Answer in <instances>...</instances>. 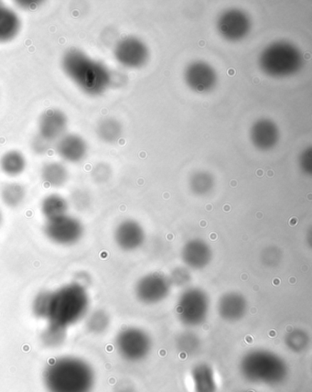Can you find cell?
Returning a JSON list of instances; mask_svg holds the SVG:
<instances>
[{"mask_svg":"<svg viewBox=\"0 0 312 392\" xmlns=\"http://www.w3.org/2000/svg\"><path fill=\"white\" fill-rule=\"evenodd\" d=\"M43 381L47 392H93L96 375L94 368L85 359L63 356L47 363Z\"/></svg>","mask_w":312,"mask_h":392,"instance_id":"obj_1","label":"cell"},{"mask_svg":"<svg viewBox=\"0 0 312 392\" xmlns=\"http://www.w3.org/2000/svg\"><path fill=\"white\" fill-rule=\"evenodd\" d=\"M61 64L67 77L85 94L102 95L110 85V73L104 64L77 48L67 50Z\"/></svg>","mask_w":312,"mask_h":392,"instance_id":"obj_2","label":"cell"},{"mask_svg":"<svg viewBox=\"0 0 312 392\" xmlns=\"http://www.w3.org/2000/svg\"><path fill=\"white\" fill-rule=\"evenodd\" d=\"M89 307L88 289L71 282L51 292L46 321L48 324L68 329L88 316Z\"/></svg>","mask_w":312,"mask_h":392,"instance_id":"obj_3","label":"cell"},{"mask_svg":"<svg viewBox=\"0 0 312 392\" xmlns=\"http://www.w3.org/2000/svg\"><path fill=\"white\" fill-rule=\"evenodd\" d=\"M241 376L249 383L278 386L288 376L287 362L276 353L266 349H253L239 362Z\"/></svg>","mask_w":312,"mask_h":392,"instance_id":"obj_4","label":"cell"},{"mask_svg":"<svg viewBox=\"0 0 312 392\" xmlns=\"http://www.w3.org/2000/svg\"><path fill=\"white\" fill-rule=\"evenodd\" d=\"M301 64L300 51L287 43L270 45L260 57L264 72L275 77L291 76L301 68Z\"/></svg>","mask_w":312,"mask_h":392,"instance_id":"obj_5","label":"cell"},{"mask_svg":"<svg viewBox=\"0 0 312 392\" xmlns=\"http://www.w3.org/2000/svg\"><path fill=\"white\" fill-rule=\"evenodd\" d=\"M211 301L200 288H189L182 292L177 304L179 320L188 327H197L207 320Z\"/></svg>","mask_w":312,"mask_h":392,"instance_id":"obj_6","label":"cell"},{"mask_svg":"<svg viewBox=\"0 0 312 392\" xmlns=\"http://www.w3.org/2000/svg\"><path fill=\"white\" fill-rule=\"evenodd\" d=\"M115 349L124 361L131 363L143 361L152 351V339L146 331L138 327H127L118 334Z\"/></svg>","mask_w":312,"mask_h":392,"instance_id":"obj_7","label":"cell"},{"mask_svg":"<svg viewBox=\"0 0 312 392\" xmlns=\"http://www.w3.org/2000/svg\"><path fill=\"white\" fill-rule=\"evenodd\" d=\"M43 232L51 242L68 247L76 245L82 239L85 227L78 218L66 215L56 220H46Z\"/></svg>","mask_w":312,"mask_h":392,"instance_id":"obj_8","label":"cell"},{"mask_svg":"<svg viewBox=\"0 0 312 392\" xmlns=\"http://www.w3.org/2000/svg\"><path fill=\"white\" fill-rule=\"evenodd\" d=\"M172 282L162 272H152L138 279L135 294L141 304L154 305L168 298L172 290Z\"/></svg>","mask_w":312,"mask_h":392,"instance_id":"obj_9","label":"cell"},{"mask_svg":"<svg viewBox=\"0 0 312 392\" xmlns=\"http://www.w3.org/2000/svg\"><path fill=\"white\" fill-rule=\"evenodd\" d=\"M38 128V134L44 140L51 143H56L67 133L68 118L60 109H48L41 115Z\"/></svg>","mask_w":312,"mask_h":392,"instance_id":"obj_10","label":"cell"},{"mask_svg":"<svg viewBox=\"0 0 312 392\" xmlns=\"http://www.w3.org/2000/svg\"><path fill=\"white\" fill-rule=\"evenodd\" d=\"M146 234L142 226L136 220L120 222L114 231V239L123 252H135L143 245Z\"/></svg>","mask_w":312,"mask_h":392,"instance_id":"obj_11","label":"cell"},{"mask_svg":"<svg viewBox=\"0 0 312 392\" xmlns=\"http://www.w3.org/2000/svg\"><path fill=\"white\" fill-rule=\"evenodd\" d=\"M218 29L222 36L229 41H239L246 37L250 29L249 19L246 13L237 9L224 12L219 19Z\"/></svg>","mask_w":312,"mask_h":392,"instance_id":"obj_12","label":"cell"},{"mask_svg":"<svg viewBox=\"0 0 312 392\" xmlns=\"http://www.w3.org/2000/svg\"><path fill=\"white\" fill-rule=\"evenodd\" d=\"M217 308L221 319L228 323H236L246 316L249 304L240 292H229L219 298Z\"/></svg>","mask_w":312,"mask_h":392,"instance_id":"obj_13","label":"cell"},{"mask_svg":"<svg viewBox=\"0 0 312 392\" xmlns=\"http://www.w3.org/2000/svg\"><path fill=\"white\" fill-rule=\"evenodd\" d=\"M217 73L207 63H192L185 71V81L189 88L195 92L210 91L217 83Z\"/></svg>","mask_w":312,"mask_h":392,"instance_id":"obj_14","label":"cell"},{"mask_svg":"<svg viewBox=\"0 0 312 392\" xmlns=\"http://www.w3.org/2000/svg\"><path fill=\"white\" fill-rule=\"evenodd\" d=\"M56 150L58 155L64 162L78 163L88 155V145L80 135L66 133L56 141Z\"/></svg>","mask_w":312,"mask_h":392,"instance_id":"obj_15","label":"cell"},{"mask_svg":"<svg viewBox=\"0 0 312 392\" xmlns=\"http://www.w3.org/2000/svg\"><path fill=\"white\" fill-rule=\"evenodd\" d=\"M182 259L185 265L192 269H202L210 264L212 259V247L207 241L192 239L182 247Z\"/></svg>","mask_w":312,"mask_h":392,"instance_id":"obj_16","label":"cell"},{"mask_svg":"<svg viewBox=\"0 0 312 392\" xmlns=\"http://www.w3.org/2000/svg\"><path fill=\"white\" fill-rule=\"evenodd\" d=\"M115 56L125 66L137 67L145 63L147 50L137 38H127L119 41L115 46Z\"/></svg>","mask_w":312,"mask_h":392,"instance_id":"obj_17","label":"cell"},{"mask_svg":"<svg viewBox=\"0 0 312 392\" xmlns=\"http://www.w3.org/2000/svg\"><path fill=\"white\" fill-rule=\"evenodd\" d=\"M250 136L253 145L257 149L269 150L278 143L279 130L274 122L260 120L253 125Z\"/></svg>","mask_w":312,"mask_h":392,"instance_id":"obj_18","label":"cell"},{"mask_svg":"<svg viewBox=\"0 0 312 392\" xmlns=\"http://www.w3.org/2000/svg\"><path fill=\"white\" fill-rule=\"evenodd\" d=\"M194 392H217L218 383L214 368L207 363H199L191 369Z\"/></svg>","mask_w":312,"mask_h":392,"instance_id":"obj_19","label":"cell"},{"mask_svg":"<svg viewBox=\"0 0 312 392\" xmlns=\"http://www.w3.org/2000/svg\"><path fill=\"white\" fill-rule=\"evenodd\" d=\"M21 30V21L17 13L4 4L0 6V43L14 40Z\"/></svg>","mask_w":312,"mask_h":392,"instance_id":"obj_20","label":"cell"},{"mask_svg":"<svg viewBox=\"0 0 312 392\" xmlns=\"http://www.w3.org/2000/svg\"><path fill=\"white\" fill-rule=\"evenodd\" d=\"M41 176L49 187L61 188L68 182L69 171L63 163L48 162L41 168Z\"/></svg>","mask_w":312,"mask_h":392,"instance_id":"obj_21","label":"cell"},{"mask_svg":"<svg viewBox=\"0 0 312 392\" xmlns=\"http://www.w3.org/2000/svg\"><path fill=\"white\" fill-rule=\"evenodd\" d=\"M69 202L63 196L58 194H51L43 199L41 204V211L46 220L68 215Z\"/></svg>","mask_w":312,"mask_h":392,"instance_id":"obj_22","label":"cell"},{"mask_svg":"<svg viewBox=\"0 0 312 392\" xmlns=\"http://www.w3.org/2000/svg\"><path fill=\"white\" fill-rule=\"evenodd\" d=\"M27 167V160L24 154L19 150H9L3 154L0 159V169L1 171L11 177H17L24 173Z\"/></svg>","mask_w":312,"mask_h":392,"instance_id":"obj_23","label":"cell"},{"mask_svg":"<svg viewBox=\"0 0 312 392\" xmlns=\"http://www.w3.org/2000/svg\"><path fill=\"white\" fill-rule=\"evenodd\" d=\"M26 189L19 182H8L0 190V198L3 204L9 208H17L24 204L26 198Z\"/></svg>","mask_w":312,"mask_h":392,"instance_id":"obj_24","label":"cell"},{"mask_svg":"<svg viewBox=\"0 0 312 392\" xmlns=\"http://www.w3.org/2000/svg\"><path fill=\"white\" fill-rule=\"evenodd\" d=\"M110 323L109 314L105 310L98 309L86 316L85 327L90 334L98 336L106 332Z\"/></svg>","mask_w":312,"mask_h":392,"instance_id":"obj_25","label":"cell"},{"mask_svg":"<svg viewBox=\"0 0 312 392\" xmlns=\"http://www.w3.org/2000/svg\"><path fill=\"white\" fill-rule=\"evenodd\" d=\"M67 339V329L48 324L41 333V342L47 349H58L62 346Z\"/></svg>","mask_w":312,"mask_h":392,"instance_id":"obj_26","label":"cell"},{"mask_svg":"<svg viewBox=\"0 0 312 392\" xmlns=\"http://www.w3.org/2000/svg\"><path fill=\"white\" fill-rule=\"evenodd\" d=\"M189 184V188L194 195L198 196L207 195L214 188V179L211 173L197 172L192 175Z\"/></svg>","mask_w":312,"mask_h":392,"instance_id":"obj_27","label":"cell"},{"mask_svg":"<svg viewBox=\"0 0 312 392\" xmlns=\"http://www.w3.org/2000/svg\"><path fill=\"white\" fill-rule=\"evenodd\" d=\"M96 133L105 143H114L120 138L122 128L117 120L108 118L98 124Z\"/></svg>","mask_w":312,"mask_h":392,"instance_id":"obj_28","label":"cell"},{"mask_svg":"<svg viewBox=\"0 0 312 392\" xmlns=\"http://www.w3.org/2000/svg\"><path fill=\"white\" fill-rule=\"evenodd\" d=\"M285 343L291 351L300 354L308 349L311 339L306 331L295 329L286 336Z\"/></svg>","mask_w":312,"mask_h":392,"instance_id":"obj_29","label":"cell"},{"mask_svg":"<svg viewBox=\"0 0 312 392\" xmlns=\"http://www.w3.org/2000/svg\"><path fill=\"white\" fill-rule=\"evenodd\" d=\"M176 346L182 354L186 356L194 355L200 349L201 340L194 333H182L176 340Z\"/></svg>","mask_w":312,"mask_h":392,"instance_id":"obj_30","label":"cell"},{"mask_svg":"<svg viewBox=\"0 0 312 392\" xmlns=\"http://www.w3.org/2000/svg\"><path fill=\"white\" fill-rule=\"evenodd\" d=\"M51 291H41L38 292L31 304L32 314L38 319L46 320L48 311H49Z\"/></svg>","mask_w":312,"mask_h":392,"instance_id":"obj_31","label":"cell"},{"mask_svg":"<svg viewBox=\"0 0 312 392\" xmlns=\"http://www.w3.org/2000/svg\"><path fill=\"white\" fill-rule=\"evenodd\" d=\"M282 259V252L276 247H270L264 250L261 255V260L264 265L266 267H276L279 265Z\"/></svg>","mask_w":312,"mask_h":392,"instance_id":"obj_32","label":"cell"},{"mask_svg":"<svg viewBox=\"0 0 312 392\" xmlns=\"http://www.w3.org/2000/svg\"><path fill=\"white\" fill-rule=\"evenodd\" d=\"M191 278V274H189L188 269L185 268H176L175 271H172V276L169 279L170 282H172V285L184 286L189 284Z\"/></svg>","mask_w":312,"mask_h":392,"instance_id":"obj_33","label":"cell"},{"mask_svg":"<svg viewBox=\"0 0 312 392\" xmlns=\"http://www.w3.org/2000/svg\"><path fill=\"white\" fill-rule=\"evenodd\" d=\"M92 176L95 181L99 182V184L108 182L111 176L110 167L105 165V163H99V165H95V168L93 169Z\"/></svg>","mask_w":312,"mask_h":392,"instance_id":"obj_34","label":"cell"},{"mask_svg":"<svg viewBox=\"0 0 312 392\" xmlns=\"http://www.w3.org/2000/svg\"><path fill=\"white\" fill-rule=\"evenodd\" d=\"M51 144L49 141L44 140L43 137L38 134L31 140V148L33 153L38 154V155H44V154L49 152Z\"/></svg>","mask_w":312,"mask_h":392,"instance_id":"obj_35","label":"cell"},{"mask_svg":"<svg viewBox=\"0 0 312 392\" xmlns=\"http://www.w3.org/2000/svg\"><path fill=\"white\" fill-rule=\"evenodd\" d=\"M73 204L76 205L77 209L83 210V208L88 207L89 205L90 198L85 192L82 190L73 192L72 195Z\"/></svg>","mask_w":312,"mask_h":392,"instance_id":"obj_36","label":"cell"},{"mask_svg":"<svg viewBox=\"0 0 312 392\" xmlns=\"http://www.w3.org/2000/svg\"><path fill=\"white\" fill-rule=\"evenodd\" d=\"M312 160H311V149L308 148V150H304L301 154L300 158V166L301 171L306 173L308 175H311L312 172Z\"/></svg>","mask_w":312,"mask_h":392,"instance_id":"obj_37","label":"cell"},{"mask_svg":"<svg viewBox=\"0 0 312 392\" xmlns=\"http://www.w3.org/2000/svg\"><path fill=\"white\" fill-rule=\"evenodd\" d=\"M92 279L91 275L89 274V272L85 271L77 272L75 275H73V282L75 284L82 286L83 288L88 289L90 284H91Z\"/></svg>","mask_w":312,"mask_h":392,"instance_id":"obj_38","label":"cell"},{"mask_svg":"<svg viewBox=\"0 0 312 392\" xmlns=\"http://www.w3.org/2000/svg\"><path fill=\"white\" fill-rule=\"evenodd\" d=\"M43 3V1H36V0H31V1L30 0H24V1H17L16 4L21 9H25V11H34Z\"/></svg>","mask_w":312,"mask_h":392,"instance_id":"obj_39","label":"cell"},{"mask_svg":"<svg viewBox=\"0 0 312 392\" xmlns=\"http://www.w3.org/2000/svg\"><path fill=\"white\" fill-rule=\"evenodd\" d=\"M119 392H135V391H132L131 388H123V390H121Z\"/></svg>","mask_w":312,"mask_h":392,"instance_id":"obj_40","label":"cell"},{"mask_svg":"<svg viewBox=\"0 0 312 392\" xmlns=\"http://www.w3.org/2000/svg\"><path fill=\"white\" fill-rule=\"evenodd\" d=\"M1 222H2V214H1V211H0V226H1Z\"/></svg>","mask_w":312,"mask_h":392,"instance_id":"obj_41","label":"cell"},{"mask_svg":"<svg viewBox=\"0 0 312 392\" xmlns=\"http://www.w3.org/2000/svg\"><path fill=\"white\" fill-rule=\"evenodd\" d=\"M244 392H255V391H244Z\"/></svg>","mask_w":312,"mask_h":392,"instance_id":"obj_42","label":"cell"},{"mask_svg":"<svg viewBox=\"0 0 312 392\" xmlns=\"http://www.w3.org/2000/svg\"><path fill=\"white\" fill-rule=\"evenodd\" d=\"M3 4V3L1 1H0V6H1Z\"/></svg>","mask_w":312,"mask_h":392,"instance_id":"obj_43","label":"cell"}]
</instances>
